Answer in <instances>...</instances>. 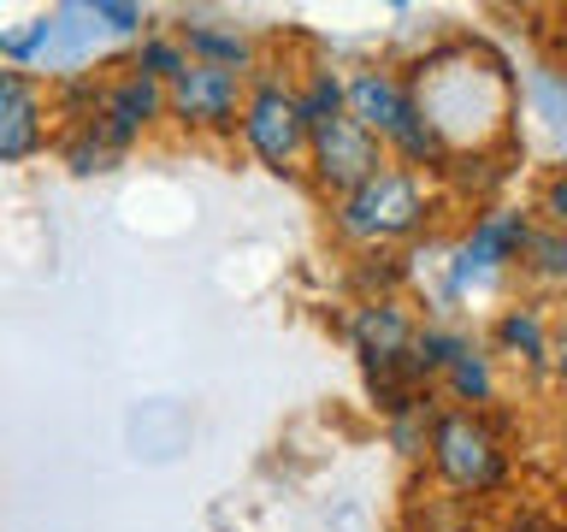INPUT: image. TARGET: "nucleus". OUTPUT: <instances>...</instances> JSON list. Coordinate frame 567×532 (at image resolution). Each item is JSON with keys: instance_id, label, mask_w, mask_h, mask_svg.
Masks as SVG:
<instances>
[{"instance_id": "13", "label": "nucleus", "mask_w": 567, "mask_h": 532, "mask_svg": "<svg viewBox=\"0 0 567 532\" xmlns=\"http://www.w3.org/2000/svg\"><path fill=\"white\" fill-rule=\"evenodd\" d=\"M520 278L532 284V290H544V296L567 290V231L532 219V237L520 248Z\"/></svg>"}, {"instance_id": "16", "label": "nucleus", "mask_w": 567, "mask_h": 532, "mask_svg": "<svg viewBox=\"0 0 567 532\" xmlns=\"http://www.w3.org/2000/svg\"><path fill=\"white\" fill-rule=\"evenodd\" d=\"M124 65L142 71V78H154V83H172L177 71L189 65V53H184V42H177L172 24H154L148 35H136V42L124 48Z\"/></svg>"}, {"instance_id": "3", "label": "nucleus", "mask_w": 567, "mask_h": 532, "mask_svg": "<svg viewBox=\"0 0 567 532\" xmlns=\"http://www.w3.org/2000/svg\"><path fill=\"white\" fill-rule=\"evenodd\" d=\"M237 142L248 149L255 166H266L272 177H301L308 160V119L296 101V71L284 65H260L248 78L243 113H237Z\"/></svg>"}, {"instance_id": "6", "label": "nucleus", "mask_w": 567, "mask_h": 532, "mask_svg": "<svg viewBox=\"0 0 567 532\" xmlns=\"http://www.w3.org/2000/svg\"><path fill=\"white\" fill-rule=\"evenodd\" d=\"M89 124H95V136L106 149H118V154L142 149V142L166 124V83H154V78H142V71H131L124 60H113L101 71V95H95Z\"/></svg>"}, {"instance_id": "8", "label": "nucleus", "mask_w": 567, "mask_h": 532, "mask_svg": "<svg viewBox=\"0 0 567 532\" xmlns=\"http://www.w3.org/2000/svg\"><path fill=\"white\" fill-rule=\"evenodd\" d=\"M420 319L408 308L402 296H361L343 319V337L354 349V361H361L367 379H390V372H402L408 361V344H414Z\"/></svg>"}, {"instance_id": "22", "label": "nucleus", "mask_w": 567, "mask_h": 532, "mask_svg": "<svg viewBox=\"0 0 567 532\" xmlns=\"http://www.w3.org/2000/svg\"><path fill=\"white\" fill-rule=\"evenodd\" d=\"M549 379L567 390V314L549 319Z\"/></svg>"}, {"instance_id": "17", "label": "nucleus", "mask_w": 567, "mask_h": 532, "mask_svg": "<svg viewBox=\"0 0 567 532\" xmlns=\"http://www.w3.org/2000/svg\"><path fill=\"white\" fill-rule=\"evenodd\" d=\"M296 101H301L308 131H313V124H326V119H343V71H331V65L296 71Z\"/></svg>"}, {"instance_id": "11", "label": "nucleus", "mask_w": 567, "mask_h": 532, "mask_svg": "<svg viewBox=\"0 0 567 532\" xmlns=\"http://www.w3.org/2000/svg\"><path fill=\"white\" fill-rule=\"evenodd\" d=\"M177 42H184L189 60H202V65H219V71H237V78H255V71L266 65L260 60V42L248 35L243 24H213V18H177Z\"/></svg>"}, {"instance_id": "12", "label": "nucleus", "mask_w": 567, "mask_h": 532, "mask_svg": "<svg viewBox=\"0 0 567 532\" xmlns=\"http://www.w3.org/2000/svg\"><path fill=\"white\" fill-rule=\"evenodd\" d=\"M437 385H443V397H450L455 408H478V415H485V408L496 402V355L478 349L467 337L455 361L437 372Z\"/></svg>"}, {"instance_id": "24", "label": "nucleus", "mask_w": 567, "mask_h": 532, "mask_svg": "<svg viewBox=\"0 0 567 532\" xmlns=\"http://www.w3.org/2000/svg\"><path fill=\"white\" fill-rule=\"evenodd\" d=\"M561 450H567V426H561Z\"/></svg>"}, {"instance_id": "7", "label": "nucleus", "mask_w": 567, "mask_h": 532, "mask_svg": "<svg viewBox=\"0 0 567 532\" xmlns=\"http://www.w3.org/2000/svg\"><path fill=\"white\" fill-rule=\"evenodd\" d=\"M379 166H390L384 149H379V142H372L349 113H343V119H326V124H313V131H308V160H301V177H308V184L326 195V202H337V195H349V190H361Z\"/></svg>"}, {"instance_id": "19", "label": "nucleus", "mask_w": 567, "mask_h": 532, "mask_svg": "<svg viewBox=\"0 0 567 532\" xmlns=\"http://www.w3.org/2000/svg\"><path fill=\"white\" fill-rule=\"evenodd\" d=\"M408 278H414V266H408L396 248H379V255L354 260V284H361V296H402Z\"/></svg>"}, {"instance_id": "4", "label": "nucleus", "mask_w": 567, "mask_h": 532, "mask_svg": "<svg viewBox=\"0 0 567 532\" xmlns=\"http://www.w3.org/2000/svg\"><path fill=\"white\" fill-rule=\"evenodd\" d=\"M425 456H432V473L461 497H491L508 485V443L478 408H432Z\"/></svg>"}, {"instance_id": "5", "label": "nucleus", "mask_w": 567, "mask_h": 532, "mask_svg": "<svg viewBox=\"0 0 567 532\" xmlns=\"http://www.w3.org/2000/svg\"><path fill=\"white\" fill-rule=\"evenodd\" d=\"M243 95H248V78L189 60V65L166 83V124H172V131H184V136H202V142L237 136Z\"/></svg>"}, {"instance_id": "15", "label": "nucleus", "mask_w": 567, "mask_h": 532, "mask_svg": "<svg viewBox=\"0 0 567 532\" xmlns=\"http://www.w3.org/2000/svg\"><path fill=\"white\" fill-rule=\"evenodd\" d=\"M461 344H467V331H455V326H437V319H425V326L414 331V344H408V361L402 372L414 379L420 390H432L437 385V372L461 355Z\"/></svg>"}, {"instance_id": "10", "label": "nucleus", "mask_w": 567, "mask_h": 532, "mask_svg": "<svg viewBox=\"0 0 567 532\" xmlns=\"http://www.w3.org/2000/svg\"><path fill=\"white\" fill-rule=\"evenodd\" d=\"M491 355H508L532 379H549V301L544 296L508 301L491 326Z\"/></svg>"}, {"instance_id": "20", "label": "nucleus", "mask_w": 567, "mask_h": 532, "mask_svg": "<svg viewBox=\"0 0 567 532\" xmlns=\"http://www.w3.org/2000/svg\"><path fill=\"white\" fill-rule=\"evenodd\" d=\"M89 18L101 24V35H118V42H136V35L154 30L136 0H89Z\"/></svg>"}, {"instance_id": "2", "label": "nucleus", "mask_w": 567, "mask_h": 532, "mask_svg": "<svg viewBox=\"0 0 567 532\" xmlns=\"http://www.w3.org/2000/svg\"><path fill=\"white\" fill-rule=\"evenodd\" d=\"M432 213H437V202L420 172L379 166L361 190L331 202V237L354 248V255H379V248H402V243L425 237Z\"/></svg>"}, {"instance_id": "1", "label": "nucleus", "mask_w": 567, "mask_h": 532, "mask_svg": "<svg viewBox=\"0 0 567 532\" xmlns=\"http://www.w3.org/2000/svg\"><path fill=\"white\" fill-rule=\"evenodd\" d=\"M414 101L425 124L443 136V149L455 154H485L491 142L508 136V119H514V71L503 53L478 48V42H443L437 53H425L414 78Z\"/></svg>"}, {"instance_id": "9", "label": "nucleus", "mask_w": 567, "mask_h": 532, "mask_svg": "<svg viewBox=\"0 0 567 532\" xmlns=\"http://www.w3.org/2000/svg\"><path fill=\"white\" fill-rule=\"evenodd\" d=\"M53 149V106L48 83L30 71L0 65V166H30Z\"/></svg>"}, {"instance_id": "14", "label": "nucleus", "mask_w": 567, "mask_h": 532, "mask_svg": "<svg viewBox=\"0 0 567 532\" xmlns=\"http://www.w3.org/2000/svg\"><path fill=\"white\" fill-rule=\"evenodd\" d=\"M53 154H60V166H65L71 177H106V172L124 166V154L106 149L89 119H83V124H60V131H53Z\"/></svg>"}, {"instance_id": "25", "label": "nucleus", "mask_w": 567, "mask_h": 532, "mask_svg": "<svg viewBox=\"0 0 567 532\" xmlns=\"http://www.w3.org/2000/svg\"><path fill=\"white\" fill-rule=\"evenodd\" d=\"M561 30H567V7H561Z\"/></svg>"}, {"instance_id": "23", "label": "nucleus", "mask_w": 567, "mask_h": 532, "mask_svg": "<svg viewBox=\"0 0 567 532\" xmlns=\"http://www.w3.org/2000/svg\"><path fill=\"white\" fill-rule=\"evenodd\" d=\"M556 71H561V83H567V60H561V65H556Z\"/></svg>"}, {"instance_id": "18", "label": "nucleus", "mask_w": 567, "mask_h": 532, "mask_svg": "<svg viewBox=\"0 0 567 532\" xmlns=\"http://www.w3.org/2000/svg\"><path fill=\"white\" fill-rule=\"evenodd\" d=\"M526 101H532V113L549 124V136L561 142V166H567V83H561V71H556V65H538V71H532Z\"/></svg>"}, {"instance_id": "21", "label": "nucleus", "mask_w": 567, "mask_h": 532, "mask_svg": "<svg viewBox=\"0 0 567 532\" xmlns=\"http://www.w3.org/2000/svg\"><path fill=\"white\" fill-rule=\"evenodd\" d=\"M538 213H544V225L567 231V166H549V172H544V184H538Z\"/></svg>"}]
</instances>
